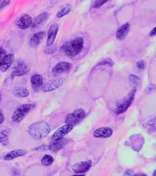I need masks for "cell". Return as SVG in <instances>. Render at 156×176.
I'll list each match as a JSON object with an SVG mask.
<instances>
[{
  "label": "cell",
  "instance_id": "obj_1",
  "mask_svg": "<svg viewBox=\"0 0 156 176\" xmlns=\"http://www.w3.org/2000/svg\"><path fill=\"white\" fill-rule=\"evenodd\" d=\"M84 45V39L78 37L64 44L60 47V50L68 58H74L81 53Z\"/></svg>",
  "mask_w": 156,
  "mask_h": 176
},
{
  "label": "cell",
  "instance_id": "obj_2",
  "mask_svg": "<svg viewBox=\"0 0 156 176\" xmlns=\"http://www.w3.org/2000/svg\"><path fill=\"white\" fill-rule=\"evenodd\" d=\"M50 127L45 121H39L29 127L28 133L35 140H42L49 134Z\"/></svg>",
  "mask_w": 156,
  "mask_h": 176
},
{
  "label": "cell",
  "instance_id": "obj_3",
  "mask_svg": "<svg viewBox=\"0 0 156 176\" xmlns=\"http://www.w3.org/2000/svg\"><path fill=\"white\" fill-rule=\"evenodd\" d=\"M35 107V104L27 103L18 106L13 112L12 120L14 123H20L25 119L30 112Z\"/></svg>",
  "mask_w": 156,
  "mask_h": 176
},
{
  "label": "cell",
  "instance_id": "obj_4",
  "mask_svg": "<svg viewBox=\"0 0 156 176\" xmlns=\"http://www.w3.org/2000/svg\"><path fill=\"white\" fill-rule=\"evenodd\" d=\"M136 88L133 89L128 94L127 96H126L122 101L117 106L115 109V113L116 115H120L124 112H125L129 106L132 104L134 98V95L136 93Z\"/></svg>",
  "mask_w": 156,
  "mask_h": 176
},
{
  "label": "cell",
  "instance_id": "obj_5",
  "mask_svg": "<svg viewBox=\"0 0 156 176\" xmlns=\"http://www.w3.org/2000/svg\"><path fill=\"white\" fill-rule=\"evenodd\" d=\"M86 115V112L83 109H76L67 115L65 122L67 125L74 126L81 121L85 118Z\"/></svg>",
  "mask_w": 156,
  "mask_h": 176
},
{
  "label": "cell",
  "instance_id": "obj_6",
  "mask_svg": "<svg viewBox=\"0 0 156 176\" xmlns=\"http://www.w3.org/2000/svg\"><path fill=\"white\" fill-rule=\"evenodd\" d=\"M29 71V66L26 63L22 61H17L12 69L11 77L14 78L15 77L25 75Z\"/></svg>",
  "mask_w": 156,
  "mask_h": 176
},
{
  "label": "cell",
  "instance_id": "obj_7",
  "mask_svg": "<svg viewBox=\"0 0 156 176\" xmlns=\"http://www.w3.org/2000/svg\"><path fill=\"white\" fill-rule=\"evenodd\" d=\"M72 64L67 62H60L55 65L52 69V74L57 76L63 73L68 72L72 68Z\"/></svg>",
  "mask_w": 156,
  "mask_h": 176
},
{
  "label": "cell",
  "instance_id": "obj_8",
  "mask_svg": "<svg viewBox=\"0 0 156 176\" xmlns=\"http://www.w3.org/2000/svg\"><path fill=\"white\" fill-rule=\"evenodd\" d=\"M59 29V25L58 24L54 23L50 25L47 32V38L46 41L47 47H50L53 45Z\"/></svg>",
  "mask_w": 156,
  "mask_h": 176
},
{
  "label": "cell",
  "instance_id": "obj_9",
  "mask_svg": "<svg viewBox=\"0 0 156 176\" xmlns=\"http://www.w3.org/2000/svg\"><path fill=\"white\" fill-rule=\"evenodd\" d=\"M15 56L14 54H7L2 59H0V69L2 72L7 71L14 62Z\"/></svg>",
  "mask_w": 156,
  "mask_h": 176
},
{
  "label": "cell",
  "instance_id": "obj_10",
  "mask_svg": "<svg viewBox=\"0 0 156 176\" xmlns=\"http://www.w3.org/2000/svg\"><path fill=\"white\" fill-rule=\"evenodd\" d=\"M73 129V126L66 125L57 129L52 136V139L54 141H57L63 139L65 136L69 133Z\"/></svg>",
  "mask_w": 156,
  "mask_h": 176
},
{
  "label": "cell",
  "instance_id": "obj_11",
  "mask_svg": "<svg viewBox=\"0 0 156 176\" xmlns=\"http://www.w3.org/2000/svg\"><path fill=\"white\" fill-rule=\"evenodd\" d=\"M32 23L33 21L32 17L28 14H24L17 20L16 25L21 29H26L32 25Z\"/></svg>",
  "mask_w": 156,
  "mask_h": 176
},
{
  "label": "cell",
  "instance_id": "obj_12",
  "mask_svg": "<svg viewBox=\"0 0 156 176\" xmlns=\"http://www.w3.org/2000/svg\"><path fill=\"white\" fill-rule=\"evenodd\" d=\"M92 166L91 160H87L86 161H81V163L75 164L72 169L74 172L77 174L84 173L88 172Z\"/></svg>",
  "mask_w": 156,
  "mask_h": 176
},
{
  "label": "cell",
  "instance_id": "obj_13",
  "mask_svg": "<svg viewBox=\"0 0 156 176\" xmlns=\"http://www.w3.org/2000/svg\"><path fill=\"white\" fill-rule=\"evenodd\" d=\"M63 83L62 79H56L47 82L42 86V91L45 92L54 91L59 88Z\"/></svg>",
  "mask_w": 156,
  "mask_h": 176
},
{
  "label": "cell",
  "instance_id": "obj_14",
  "mask_svg": "<svg viewBox=\"0 0 156 176\" xmlns=\"http://www.w3.org/2000/svg\"><path fill=\"white\" fill-rule=\"evenodd\" d=\"M46 35L45 31H39L35 33L30 38L29 45L31 48L38 47L42 42Z\"/></svg>",
  "mask_w": 156,
  "mask_h": 176
},
{
  "label": "cell",
  "instance_id": "obj_15",
  "mask_svg": "<svg viewBox=\"0 0 156 176\" xmlns=\"http://www.w3.org/2000/svg\"><path fill=\"white\" fill-rule=\"evenodd\" d=\"M113 134V130L110 127H102L97 129L93 133L95 137L97 138H109Z\"/></svg>",
  "mask_w": 156,
  "mask_h": 176
},
{
  "label": "cell",
  "instance_id": "obj_16",
  "mask_svg": "<svg viewBox=\"0 0 156 176\" xmlns=\"http://www.w3.org/2000/svg\"><path fill=\"white\" fill-rule=\"evenodd\" d=\"M130 29V24L129 23H126L120 26L116 31V38L118 40L124 39L128 35Z\"/></svg>",
  "mask_w": 156,
  "mask_h": 176
},
{
  "label": "cell",
  "instance_id": "obj_17",
  "mask_svg": "<svg viewBox=\"0 0 156 176\" xmlns=\"http://www.w3.org/2000/svg\"><path fill=\"white\" fill-rule=\"evenodd\" d=\"M30 83L32 88L35 91L38 90L44 84L43 76L40 74H34L30 78Z\"/></svg>",
  "mask_w": 156,
  "mask_h": 176
},
{
  "label": "cell",
  "instance_id": "obj_18",
  "mask_svg": "<svg viewBox=\"0 0 156 176\" xmlns=\"http://www.w3.org/2000/svg\"><path fill=\"white\" fill-rule=\"evenodd\" d=\"M49 17V14L46 12L39 14L33 21L32 27L36 28V27H38V26L42 25L48 20Z\"/></svg>",
  "mask_w": 156,
  "mask_h": 176
},
{
  "label": "cell",
  "instance_id": "obj_19",
  "mask_svg": "<svg viewBox=\"0 0 156 176\" xmlns=\"http://www.w3.org/2000/svg\"><path fill=\"white\" fill-rule=\"evenodd\" d=\"M12 93L18 98H24L29 96V90L22 86H15L12 89Z\"/></svg>",
  "mask_w": 156,
  "mask_h": 176
},
{
  "label": "cell",
  "instance_id": "obj_20",
  "mask_svg": "<svg viewBox=\"0 0 156 176\" xmlns=\"http://www.w3.org/2000/svg\"><path fill=\"white\" fill-rule=\"evenodd\" d=\"M26 153V151L23 149H20V150H15L13 151H10L5 156H4V160L9 161L12 160L14 158H16L17 157L22 156Z\"/></svg>",
  "mask_w": 156,
  "mask_h": 176
},
{
  "label": "cell",
  "instance_id": "obj_21",
  "mask_svg": "<svg viewBox=\"0 0 156 176\" xmlns=\"http://www.w3.org/2000/svg\"><path fill=\"white\" fill-rule=\"evenodd\" d=\"M67 140L64 139L57 141L53 140V142L49 145V150L53 152L59 151V150L62 149L63 148Z\"/></svg>",
  "mask_w": 156,
  "mask_h": 176
},
{
  "label": "cell",
  "instance_id": "obj_22",
  "mask_svg": "<svg viewBox=\"0 0 156 176\" xmlns=\"http://www.w3.org/2000/svg\"><path fill=\"white\" fill-rule=\"evenodd\" d=\"M71 11V5L70 4H65L59 8L57 12L56 13V16L57 18H61L64 16L67 15L68 14H69Z\"/></svg>",
  "mask_w": 156,
  "mask_h": 176
},
{
  "label": "cell",
  "instance_id": "obj_23",
  "mask_svg": "<svg viewBox=\"0 0 156 176\" xmlns=\"http://www.w3.org/2000/svg\"><path fill=\"white\" fill-rule=\"evenodd\" d=\"M53 162H54V158L50 154L45 155L41 160L42 164L45 166H50L52 164H53Z\"/></svg>",
  "mask_w": 156,
  "mask_h": 176
},
{
  "label": "cell",
  "instance_id": "obj_24",
  "mask_svg": "<svg viewBox=\"0 0 156 176\" xmlns=\"http://www.w3.org/2000/svg\"><path fill=\"white\" fill-rule=\"evenodd\" d=\"M11 130L9 129L3 130L1 133V143H8V137L10 134Z\"/></svg>",
  "mask_w": 156,
  "mask_h": 176
},
{
  "label": "cell",
  "instance_id": "obj_25",
  "mask_svg": "<svg viewBox=\"0 0 156 176\" xmlns=\"http://www.w3.org/2000/svg\"><path fill=\"white\" fill-rule=\"evenodd\" d=\"M129 80L132 83H133L134 85H135L136 86H140V85L141 83L140 78L138 76L134 75H131L129 76Z\"/></svg>",
  "mask_w": 156,
  "mask_h": 176
},
{
  "label": "cell",
  "instance_id": "obj_26",
  "mask_svg": "<svg viewBox=\"0 0 156 176\" xmlns=\"http://www.w3.org/2000/svg\"><path fill=\"white\" fill-rule=\"evenodd\" d=\"M148 126L149 127V129L152 131H156V118L150 120L148 123Z\"/></svg>",
  "mask_w": 156,
  "mask_h": 176
},
{
  "label": "cell",
  "instance_id": "obj_27",
  "mask_svg": "<svg viewBox=\"0 0 156 176\" xmlns=\"http://www.w3.org/2000/svg\"><path fill=\"white\" fill-rule=\"evenodd\" d=\"M56 50H57V48L56 45H52L50 47H47V48H45L44 50V53L49 55V54L54 53Z\"/></svg>",
  "mask_w": 156,
  "mask_h": 176
},
{
  "label": "cell",
  "instance_id": "obj_28",
  "mask_svg": "<svg viewBox=\"0 0 156 176\" xmlns=\"http://www.w3.org/2000/svg\"><path fill=\"white\" fill-rule=\"evenodd\" d=\"M108 2V1L107 0H106V1H103V0H101V1H96L95 2H94V5H93V6H92V8H95V9H96V8H100V7H101L103 5H104L106 2Z\"/></svg>",
  "mask_w": 156,
  "mask_h": 176
},
{
  "label": "cell",
  "instance_id": "obj_29",
  "mask_svg": "<svg viewBox=\"0 0 156 176\" xmlns=\"http://www.w3.org/2000/svg\"><path fill=\"white\" fill-rule=\"evenodd\" d=\"M156 89V86L155 85H153V84H150L147 86V87L146 88L145 92L147 94H150L152 93H153Z\"/></svg>",
  "mask_w": 156,
  "mask_h": 176
},
{
  "label": "cell",
  "instance_id": "obj_30",
  "mask_svg": "<svg viewBox=\"0 0 156 176\" xmlns=\"http://www.w3.org/2000/svg\"><path fill=\"white\" fill-rule=\"evenodd\" d=\"M136 65H137V67L138 68V69L140 70L144 69V68L145 67V64L143 60H140V61H138L136 64Z\"/></svg>",
  "mask_w": 156,
  "mask_h": 176
},
{
  "label": "cell",
  "instance_id": "obj_31",
  "mask_svg": "<svg viewBox=\"0 0 156 176\" xmlns=\"http://www.w3.org/2000/svg\"><path fill=\"white\" fill-rule=\"evenodd\" d=\"M113 61H112L111 59H107L104 60L103 61H102L101 62H100L98 65H106V64H108L110 65L111 66L113 65Z\"/></svg>",
  "mask_w": 156,
  "mask_h": 176
},
{
  "label": "cell",
  "instance_id": "obj_32",
  "mask_svg": "<svg viewBox=\"0 0 156 176\" xmlns=\"http://www.w3.org/2000/svg\"><path fill=\"white\" fill-rule=\"evenodd\" d=\"M10 3V1H1V4H0V9L1 10L4 8L5 7H6L7 5H8V4H9Z\"/></svg>",
  "mask_w": 156,
  "mask_h": 176
},
{
  "label": "cell",
  "instance_id": "obj_33",
  "mask_svg": "<svg viewBox=\"0 0 156 176\" xmlns=\"http://www.w3.org/2000/svg\"><path fill=\"white\" fill-rule=\"evenodd\" d=\"M35 150H40V151L47 150H49V146H46V145L41 146L37 148L36 149H35Z\"/></svg>",
  "mask_w": 156,
  "mask_h": 176
},
{
  "label": "cell",
  "instance_id": "obj_34",
  "mask_svg": "<svg viewBox=\"0 0 156 176\" xmlns=\"http://www.w3.org/2000/svg\"><path fill=\"white\" fill-rule=\"evenodd\" d=\"M0 52H1V55H0V59H2L4 57H5L7 54V52L6 50H5L4 48H2V47L0 48Z\"/></svg>",
  "mask_w": 156,
  "mask_h": 176
},
{
  "label": "cell",
  "instance_id": "obj_35",
  "mask_svg": "<svg viewBox=\"0 0 156 176\" xmlns=\"http://www.w3.org/2000/svg\"><path fill=\"white\" fill-rule=\"evenodd\" d=\"M4 115L3 113V112L2 110H1V122H0V124H2L3 123V122L4 121Z\"/></svg>",
  "mask_w": 156,
  "mask_h": 176
},
{
  "label": "cell",
  "instance_id": "obj_36",
  "mask_svg": "<svg viewBox=\"0 0 156 176\" xmlns=\"http://www.w3.org/2000/svg\"><path fill=\"white\" fill-rule=\"evenodd\" d=\"M133 173L134 172L132 171H131V170H128L125 172V176H131L133 175Z\"/></svg>",
  "mask_w": 156,
  "mask_h": 176
},
{
  "label": "cell",
  "instance_id": "obj_37",
  "mask_svg": "<svg viewBox=\"0 0 156 176\" xmlns=\"http://www.w3.org/2000/svg\"><path fill=\"white\" fill-rule=\"evenodd\" d=\"M155 35H156V26L152 29V31L150 33V36H154Z\"/></svg>",
  "mask_w": 156,
  "mask_h": 176
},
{
  "label": "cell",
  "instance_id": "obj_38",
  "mask_svg": "<svg viewBox=\"0 0 156 176\" xmlns=\"http://www.w3.org/2000/svg\"><path fill=\"white\" fill-rule=\"evenodd\" d=\"M133 176H147L144 174H141V173H139V174H136V175H134Z\"/></svg>",
  "mask_w": 156,
  "mask_h": 176
},
{
  "label": "cell",
  "instance_id": "obj_39",
  "mask_svg": "<svg viewBox=\"0 0 156 176\" xmlns=\"http://www.w3.org/2000/svg\"><path fill=\"white\" fill-rule=\"evenodd\" d=\"M153 176H156V170L154 172L153 174Z\"/></svg>",
  "mask_w": 156,
  "mask_h": 176
},
{
  "label": "cell",
  "instance_id": "obj_40",
  "mask_svg": "<svg viewBox=\"0 0 156 176\" xmlns=\"http://www.w3.org/2000/svg\"><path fill=\"white\" fill-rule=\"evenodd\" d=\"M85 176L84 175H73V176Z\"/></svg>",
  "mask_w": 156,
  "mask_h": 176
}]
</instances>
